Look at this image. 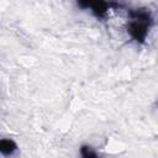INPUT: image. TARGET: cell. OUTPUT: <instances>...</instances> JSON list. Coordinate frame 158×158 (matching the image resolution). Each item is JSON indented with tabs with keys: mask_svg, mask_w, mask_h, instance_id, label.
<instances>
[{
	"mask_svg": "<svg viewBox=\"0 0 158 158\" xmlns=\"http://www.w3.org/2000/svg\"><path fill=\"white\" fill-rule=\"evenodd\" d=\"M80 154H81V157H84V158H95V157H98V153L94 151V148H91L90 146H86V144L81 146V148H80Z\"/></svg>",
	"mask_w": 158,
	"mask_h": 158,
	"instance_id": "obj_5",
	"label": "cell"
},
{
	"mask_svg": "<svg viewBox=\"0 0 158 158\" xmlns=\"http://www.w3.org/2000/svg\"><path fill=\"white\" fill-rule=\"evenodd\" d=\"M156 105H157V107H158V99H157V101H156Z\"/></svg>",
	"mask_w": 158,
	"mask_h": 158,
	"instance_id": "obj_7",
	"label": "cell"
},
{
	"mask_svg": "<svg viewBox=\"0 0 158 158\" xmlns=\"http://www.w3.org/2000/svg\"><path fill=\"white\" fill-rule=\"evenodd\" d=\"M91 2H93V0H77L78 6L81 9H89L91 6Z\"/></svg>",
	"mask_w": 158,
	"mask_h": 158,
	"instance_id": "obj_6",
	"label": "cell"
},
{
	"mask_svg": "<svg viewBox=\"0 0 158 158\" xmlns=\"http://www.w3.org/2000/svg\"><path fill=\"white\" fill-rule=\"evenodd\" d=\"M151 26L152 25H149L147 22H143V21H139V20H132L127 25V33L136 42L143 43L147 35H148V31H149Z\"/></svg>",
	"mask_w": 158,
	"mask_h": 158,
	"instance_id": "obj_1",
	"label": "cell"
},
{
	"mask_svg": "<svg viewBox=\"0 0 158 158\" xmlns=\"http://www.w3.org/2000/svg\"><path fill=\"white\" fill-rule=\"evenodd\" d=\"M120 5L111 2V1H106V0H93L90 9L93 10V14L96 17H104L107 12V10L110 7H117Z\"/></svg>",
	"mask_w": 158,
	"mask_h": 158,
	"instance_id": "obj_2",
	"label": "cell"
},
{
	"mask_svg": "<svg viewBox=\"0 0 158 158\" xmlns=\"http://www.w3.org/2000/svg\"><path fill=\"white\" fill-rule=\"evenodd\" d=\"M17 149V144L12 139H1L0 141V152L4 156H11Z\"/></svg>",
	"mask_w": 158,
	"mask_h": 158,
	"instance_id": "obj_4",
	"label": "cell"
},
{
	"mask_svg": "<svg viewBox=\"0 0 158 158\" xmlns=\"http://www.w3.org/2000/svg\"><path fill=\"white\" fill-rule=\"evenodd\" d=\"M128 16L131 17V20H139L143 22H147L149 25L154 23V19L151 14V11L146 7H139V9H135V10H130L128 11Z\"/></svg>",
	"mask_w": 158,
	"mask_h": 158,
	"instance_id": "obj_3",
	"label": "cell"
}]
</instances>
